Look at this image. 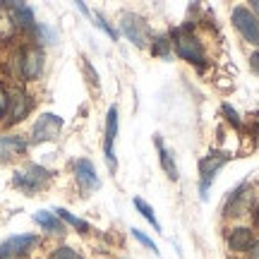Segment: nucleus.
<instances>
[{
  "instance_id": "bb28decb",
  "label": "nucleus",
  "mask_w": 259,
  "mask_h": 259,
  "mask_svg": "<svg viewBox=\"0 0 259 259\" xmlns=\"http://www.w3.org/2000/svg\"><path fill=\"white\" fill-rule=\"evenodd\" d=\"M250 65H252V70H254V72H259V53H254V56L250 58Z\"/></svg>"
},
{
  "instance_id": "1a4fd4ad",
  "label": "nucleus",
  "mask_w": 259,
  "mask_h": 259,
  "mask_svg": "<svg viewBox=\"0 0 259 259\" xmlns=\"http://www.w3.org/2000/svg\"><path fill=\"white\" fill-rule=\"evenodd\" d=\"M63 130V118H58L56 113H44L31 130V142H51L56 139Z\"/></svg>"
},
{
  "instance_id": "423d86ee",
  "label": "nucleus",
  "mask_w": 259,
  "mask_h": 259,
  "mask_svg": "<svg viewBox=\"0 0 259 259\" xmlns=\"http://www.w3.org/2000/svg\"><path fill=\"white\" fill-rule=\"evenodd\" d=\"M228 154H223V151H209L206 156L199 161V194H202L204 199H206V192H209V185L213 183V178L219 173V168L228 161Z\"/></svg>"
},
{
  "instance_id": "f3484780",
  "label": "nucleus",
  "mask_w": 259,
  "mask_h": 259,
  "mask_svg": "<svg viewBox=\"0 0 259 259\" xmlns=\"http://www.w3.org/2000/svg\"><path fill=\"white\" fill-rule=\"evenodd\" d=\"M56 213H58V219L60 221H65V223H70L74 231L77 233H92V226H89V221H84V219H79V216H74V213H70L67 209H56Z\"/></svg>"
},
{
  "instance_id": "7ed1b4c3",
  "label": "nucleus",
  "mask_w": 259,
  "mask_h": 259,
  "mask_svg": "<svg viewBox=\"0 0 259 259\" xmlns=\"http://www.w3.org/2000/svg\"><path fill=\"white\" fill-rule=\"evenodd\" d=\"M48 183H51V170H46L44 166H36V163L27 166L24 170H17L15 178H12V185L27 194H34L38 190H44Z\"/></svg>"
},
{
  "instance_id": "4be33fe9",
  "label": "nucleus",
  "mask_w": 259,
  "mask_h": 259,
  "mask_svg": "<svg viewBox=\"0 0 259 259\" xmlns=\"http://www.w3.org/2000/svg\"><path fill=\"white\" fill-rule=\"evenodd\" d=\"M130 233H132V235H135V238H137V240L142 242L144 247H149V250L154 252V254H158V245H156V242H154V240H151V238H147V235H144V233L139 231V228H132V231H130Z\"/></svg>"
},
{
  "instance_id": "a878e982",
  "label": "nucleus",
  "mask_w": 259,
  "mask_h": 259,
  "mask_svg": "<svg viewBox=\"0 0 259 259\" xmlns=\"http://www.w3.org/2000/svg\"><path fill=\"white\" fill-rule=\"evenodd\" d=\"M247 259H259V238H257V242L250 247V252H247Z\"/></svg>"
},
{
  "instance_id": "c85d7f7f",
  "label": "nucleus",
  "mask_w": 259,
  "mask_h": 259,
  "mask_svg": "<svg viewBox=\"0 0 259 259\" xmlns=\"http://www.w3.org/2000/svg\"><path fill=\"white\" fill-rule=\"evenodd\" d=\"M252 8H254V15L259 17V0H257V3H252Z\"/></svg>"
},
{
  "instance_id": "aec40b11",
  "label": "nucleus",
  "mask_w": 259,
  "mask_h": 259,
  "mask_svg": "<svg viewBox=\"0 0 259 259\" xmlns=\"http://www.w3.org/2000/svg\"><path fill=\"white\" fill-rule=\"evenodd\" d=\"M34 31H36V36L41 38V44H56L58 41V34L51 27H46V24H36Z\"/></svg>"
},
{
  "instance_id": "4468645a",
  "label": "nucleus",
  "mask_w": 259,
  "mask_h": 259,
  "mask_svg": "<svg viewBox=\"0 0 259 259\" xmlns=\"http://www.w3.org/2000/svg\"><path fill=\"white\" fill-rule=\"evenodd\" d=\"M5 8L10 10V22L19 29H34V10L24 3H8Z\"/></svg>"
},
{
  "instance_id": "cd10ccee",
  "label": "nucleus",
  "mask_w": 259,
  "mask_h": 259,
  "mask_svg": "<svg viewBox=\"0 0 259 259\" xmlns=\"http://www.w3.org/2000/svg\"><path fill=\"white\" fill-rule=\"evenodd\" d=\"M254 223H257V226H259V204H257V206H254Z\"/></svg>"
},
{
  "instance_id": "6ab92c4d",
  "label": "nucleus",
  "mask_w": 259,
  "mask_h": 259,
  "mask_svg": "<svg viewBox=\"0 0 259 259\" xmlns=\"http://www.w3.org/2000/svg\"><path fill=\"white\" fill-rule=\"evenodd\" d=\"M0 147H8L17 154H24L27 151V142L22 137H0Z\"/></svg>"
},
{
  "instance_id": "20e7f679",
  "label": "nucleus",
  "mask_w": 259,
  "mask_h": 259,
  "mask_svg": "<svg viewBox=\"0 0 259 259\" xmlns=\"http://www.w3.org/2000/svg\"><path fill=\"white\" fill-rule=\"evenodd\" d=\"M233 24H235V29L242 34V38L247 41V44H252V46H259V17L252 12L250 8H242V5H238V8H233Z\"/></svg>"
},
{
  "instance_id": "412c9836",
  "label": "nucleus",
  "mask_w": 259,
  "mask_h": 259,
  "mask_svg": "<svg viewBox=\"0 0 259 259\" xmlns=\"http://www.w3.org/2000/svg\"><path fill=\"white\" fill-rule=\"evenodd\" d=\"M51 259H84V257L77 250H72V247L63 245V247H56V250L51 252Z\"/></svg>"
},
{
  "instance_id": "b1692460",
  "label": "nucleus",
  "mask_w": 259,
  "mask_h": 259,
  "mask_svg": "<svg viewBox=\"0 0 259 259\" xmlns=\"http://www.w3.org/2000/svg\"><path fill=\"white\" fill-rule=\"evenodd\" d=\"M8 106H10V92L0 87V120L8 115Z\"/></svg>"
},
{
  "instance_id": "ddd939ff",
  "label": "nucleus",
  "mask_w": 259,
  "mask_h": 259,
  "mask_svg": "<svg viewBox=\"0 0 259 259\" xmlns=\"http://www.w3.org/2000/svg\"><path fill=\"white\" fill-rule=\"evenodd\" d=\"M250 206H252V194L247 190V185H242L228 197V202H226V216L228 219H240L245 213H250Z\"/></svg>"
},
{
  "instance_id": "5701e85b",
  "label": "nucleus",
  "mask_w": 259,
  "mask_h": 259,
  "mask_svg": "<svg viewBox=\"0 0 259 259\" xmlns=\"http://www.w3.org/2000/svg\"><path fill=\"white\" fill-rule=\"evenodd\" d=\"M168 46H170V41H168L166 36H161V38H156L151 53H154V56H168Z\"/></svg>"
},
{
  "instance_id": "f257e3e1",
  "label": "nucleus",
  "mask_w": 259,
  "mask_h": 259,
  "mask_svg": "<svg viewBox=\"0 0 259 259\" xmlns=\"http://www.w3.org/2000/svg\"><path fill=\"white\" fill-rule=\"evenodd\" d=\"M173 48H176L178 58H183L192 65H204L206 63V51L204 44L194 36L190 29H176L173 31Z\"/></svg>"
},
{
  "instance_id": "f03ea898",
  "label": "nucleus",
  "mask_w": 259,
  "mask_h": 259,
  "mask_svg": "<svg viewBox=\"0 0 259 259\" xmlns=\"http://www.w3.org/2000/svg\"><path fill=\"white\" fill-rule=\"evenodd\" d=\"M44 65H46V56H44V48L38 46H24L19 48L17 53V67H19V77L24 82H34L41 77L44 72Z\"/></svg>"
},
{
  "instance_id": "39448f33",
  "label": "nucleus",
  "mask_w": 259,
  "mask_h": 259,
  "mask_svg": "<svg viewBox=\"0 0 259 259\" xmlns=\"http://www.w3.org/2000/svg\"><path fill=\"white\" fill-rule=\"evenodd\" d=\"M36 245H38V235H34V233L12 235V238H8L0 245V259H24Z\"/></svg>"
},
{
  "instance_id": "9b49d317",
  "label": "nucleus",
  "mask_w": 259,
  "mask_h": 259,
  "mask_svg": "<svg viewBox=\"0 0 259 259\" xmlns=\"http://www.w3.org/2000/svg\"><path fill=\"white\" fill-rule=\"evenodd\" d=\"M115 137H118V108L111 106V111L106 115V142H103V151H106V161L111 170H115L118 161H115Z\"/></svg>"
},
{
  "instance_id": "0eeeda50",
  "label": "nucleus",
  "mask_w": 259,
  "mask_h": 259,
  "mask_svg": "<svg viewBox=\"0 0 259 259\" xmlns=\"http://www.w3.org/2000/svg\"><path fill=\"white\" fill-rule=\"evenodd\" d=\"M120 29L122 34L127 36V41H132L137 48L149 46V24L144 17H139L135 12H127L120 17Z\"/></svg>"
},
{
  "instance_id": "dca6fc26",
  "label": "nucleus",
  "mask_w": 259,
  "mask_h": 259,
  "mask_svg": "<svg viewBox=\"0 0 259 259\" xmlns=\"http://www.w3.org/2000/svg\"><path fill=\"white\" fill-rule=\"evenodd\" d=\"M156 147H158V156H161V168L166 170V176L176 183L178 180V166H176V158L170 154V149H166L161 144V139H156Z\"/></svg>"
},
{
  "instance_id": "a211bd4d",
  "label": "nucleus",
  "mask_w": 259,
  "mask_h": 259,
  "mask_svg": "<svg viewBox=\"0 0 259 259\" xmlns=\"http://www.w3.org/2000/svg\"><path fill=\"white\" fill-rule=\"evenodd\" d=\"M135 206H137V211L142 213V216H144V219H147V221L151 223L156 231H161V223H158L156 213H154V209H151V204H147L144 199H142V197H135Z\"/></svg>"
},
{
  "instance_id": "6e6552de",
  "label": "nucleus",
  "mask_w": 259,
  "mask_h": 259,
  "mask_svg": "<svg viewBox=\"0 0 259 259\" xmlns=\"http://www.w3.org/2000/svg\"><path fill=\"white\" fill-rule=\"evenodd\" d=\"M34 108V99L24 89H12L10 92V106H8V125H17L27 118Z\"/></svg>"
},
{
  "instance_id": "2eb2a0df",
  "label": "nucleus",
  "mask_w": 259,
  "mask_h": 259,
  "mask_svg": "<svg viewBox=\"0 0 259 259\" xmlns=\"http://www.w3.org/2000/svg\"><path fill=\"white\" fill-rule=\"evenodd\" d=\"M34 221L44 228V231L53 233V235H63L65 233V226L63 221L58 219V213H51V211H36L34 213Z\"/></svg>"
},
{
  "instance_id": "9d476101",
  "label": "nucleus",
  "mask_w": 259,
  "mask_h": 259,
  "mask_svg": "<svg viewBox=\"0 0 259 259\" xmlns=\"http://www.w3.org/2000/svg\"><path fill=\"white\" fill-rule=\"evenodd\" d=\"M226 240H228V250L231 252H235V254H247L250 247L257 242V238H254V228H252V226H235V228L228 231Z\"/></svg>"
},
{
  "instance_id": "f8f14e48",
  "label": "nucleus",
  "mask_w": 259,
  "mask_h": 259,
  "mask_svg": "<svg viewBox=\"0 0 259 259\" xmlns=\"http://www.w3.org/2000/svg\"><path fill=\"white\" fill-rule=\"evenodd\" d=\"M74 178L82 187L84 192H92V190H99L101 187V180L96 176V168L89 158H77L74 161Z\"/></svg>"
},
{
  "instance_id": "393cba45",
  "label": "nucleus",
  "mask_w": 259,
  "mask_h": 259,
  "mask_svg": "<svg viewBox=\"0 0 259 259\" xmlns=\"http://www.w3.org/2000/svg\"><path fill=\"white\" fill-rule=\"evenodd\" d=\"M96 17H99V27H103V29H106V31L111 34V38H113V41H115V38H118V34H115V29H113L111 24H108V22L103 19V15H96Z\"/></svg>"
}]
</instances>
